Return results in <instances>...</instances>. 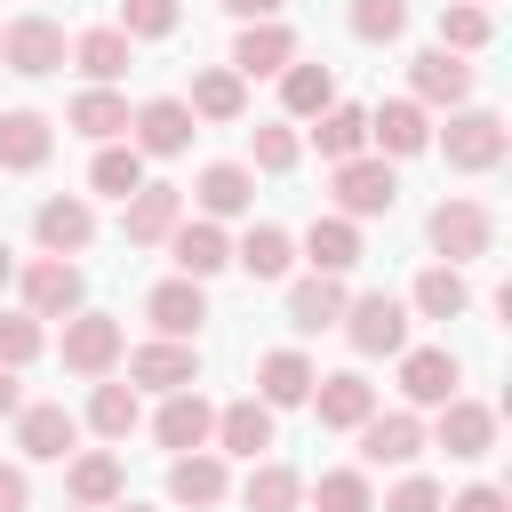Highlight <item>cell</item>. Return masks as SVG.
Wrapping results in <instances>:
<instances>
[{"label":"cell","mask_w":512,"mask_h":512,"mask_svg":"<svg viewBox=\"0 0 512 512\" xmlns=\"http://www.w3.org/2000/svg\"><path fill=\"white\" fill-rule=\"evenodd\" d=\"M160 248L176 256V272H184V280H216V272L232 264V232H224V224H208V216H184Z\"/></svg>","instance_id":"24"},{"label":"cell","mask_w":512,"mask_h":512,"mask_svg":"<svg viewBox=\"0 0 512 512\" xmlns=\"http://www.w3.org/2000/svg\"><path fill=\"white\" fill-rule=\"evenodd\" d=\"M24 408V384H16V368H0V416H16Z\"/></svg>","instance_id":"50"},{"label":"cell","mask_w":512,"mask_h":512,"mask_svg":"<svg viewBox=\"0 0 512 512\" xmlns=\"http://www.w3.org/2000/svg\"><path fill=\"white\" fill-rule=\"evenodd\" d=\"M344 304H352L344 272H312V280H296V288H288V328H296V336H320V328H336V320H344Z\"/></svg>","instance_id":"28"},{"label":"cell","mask_w":512,"mask_h":512,"mask_svg":"<svg viewBox=\"0 0 512 512\" xmlns=\"http://www.w3.org/2000/svg\"><path fill=\"white\" fill-rule=\"evenodd\" d=\"M16 288H24V312H32V320H72V312L88 304V280H80L72 256H32V264L16 272Z\"/></svg>","instance_id":"6"},{"label":"cell","mask_w":512,"mask_h":512,"mask_svg":"<svg viewBox=\"0 0 512 512\" xmlns=\"http://www.w3.org/2000/svg\"><path fill=\"white\" fill-rule=\"evenodd\" d=\"M368 144H376L384 160H416V152H432V112H424L416 96L376 104V112H368Z\"/></svg>","instance_id":"18"},{"label":"cell","mask_w":512,"mask_h":512,"mask_svg":"<svg viewBox=\"0 0 512 512\" xmlns=\"http://www.w3.org/2000/svg\"><path fill=\"white\" fill-rule=\"evenodd\" d=\"M104 512H152V504H128V496H120V504H104Z\"/></svg>","instance_id":"53"},{"label":"cell","mask_w":512,"mask_h":512,"mask_svg":"<svg viewBox=\"0 0 512 512\" xmlns=\"http://www.w3.org/2000/svg\"><path fill=\"white\" fill-rule=\"evenodd\" d=\"M56 352H64V368H72V376H88V384H96V376H112V368H120L128 328H120L112 312H88V304H80V312L64 320V344H56Z\"/></svg>","instance_id":"5"},{"label":"cell","mask_w":512,"mask_h":512,"mask_svg":"<svg viewBox=\"0 0 512 512\" xmlns=\"http://www.w3.org/2000/svg\"><path fill=\"white\" fill-rule=\"evenodd\" d=\"M424 440H440V448H448L456 464H480V456L496 448V408H488V400H464V392H456V400H440V424H432Z\"/></svg>","instance_id":"16"},{"label":"cell","mask_w":512,"mask_h":512,"mask_svg":"<svg viewBox=\"0 0 512 512\" xmlns=\"http://www.w3.org/2000/svg\"><path fill=\"white\" fill-rule=\"evenodd\" d=\"M408 312H416V320H464V312H472L464 264H424L416 288H408Z\"/></svg>","instance_id":"30"},{"label":"cell","mask_w":512,"mask_h":512,"mask_svg":"<svg viewBox=\"0 0 512 512\" xmlns=\"http://www.w3.org/2000/svg\"><path fill=\"white\" fill-rule=\"evenodd\" d=\"M232 264H240L248 280H288V264H296V240H288L280 224H248V232L232 240Z\"/></svg>","instance_id":"34"},{"label":"cell","mask_w":512,"mask_h":512,"mask_svg":"<svg viewBox=\"0 0 512 512\" xmlns=\"http://www.w3.org/2000/svg\"><path fill=\"white\" fill-rule=\"evenodd\" d=\"M312 376H320V368H312L296 344H280V352H264V360H256V400H264V408H304Z\"/></svg>","instance_id":"31"},{"label":"cell","mask_w":512,"mask_h":512,"mask_svg":"<svg viewBox=\"0 0 512 512\" xmlns=\"http://www.w3.org/2000/svg\"><path fill=\"white\" fill-rule=\"evenodd\" d=\"M176 16H184L176 0H120V32H128V40H168Z\"/></svg>","instance_id":"46"},{"label":"cell","mask_w":512,"mask_h":512,"mask_svg":"<svg viewBox=\"0 0 512 512\" xmlns=\"http://www.w3.org/2000/svg\"><path fill=\"white\" fill-rule=\"evenodd\" d=\"M392 360H400L408 408H440V400H456V384H464V360H456L448 344H400Z\"/></svg>","instance_id":"11"},{"label":"cell","mask_w":512,"mask_h":512,"mask_svg":"<svg viewBox=\"0 0 512 512\" xmlns=\"http://www.w3.org/2000/svg\"><path fill=\"white\" fill-rule=\"evenodd\" d=\"M224 8H232L240 24H256V16H280V0H224Z\"/></svg>","instance_id":"51"},{"label":"cell","mask_w":512,"mask_h":512,"mask_svg":"<svg viewBox=\"0 0 512 512\" xmlns=\"http://www.w3.org/2000/svg\"><path fill=\"white\" fill-rule=\"evenodd\" d=\"M64 512H80V504H64Z\"/></svg>","instance_id":"54"},{"label":"cell","mask_w":512,"mask_h":512,"mask_svg":"<svg viewBox=\"0 0 512 512\" xmlns=\"http://www.w3.org/2000/svg\"><path fill=\"white\" fill-rule=\"evenodd\" d=\"M192 200H200L208 224H232V216H248V200H256V168H248V160H208V168L192 176Z\"/></svg>","instance_id":"23"},{"label":"cell","mask_w":512,"mask_h":512,"mask_svg":"<svg viewBox=\"0 0 512 512\" xmlns=\"http://www.w3.org/2000/svg\"><path fill=\"white\" fill-rule=\"evenodd\" d=\"M304 496H312V512H376V480H368V464H336V472H320Z\"/></svg>","instance_id":"39"},{"label":"cell","mask_w":512,"mask_h":512,"mask_svg":"<svg viewBox=\"0 0 512 512\" xmlns=\"http://www.w3.org/2000/svg\"><path fill=\"white\" fill-rule=\"evenodd\" d=\"M72 64L88 72V88H112V80L136 64V40H128L120 24H96V32H80V40H72Z\"/></svg>","instance_id":"32"},{"label":"cell","mask_w":512,"mask_h":512,"mask_svg":"<svg viewBox=\"0 0 512 512\" xmlns=\"http://www.w3.org/2000/svg\"><path fill=\"white\" fill-rule=\"evenodd\" d=\"M192 104L184 96H152V104H136L128 112V144L144 152V160H176V152H192Z\"/></svg>","instance_id":"10"},{"label":"cell","mask_w":512,"mask_h":512,"mask_svg":"<svg viewBox=\"0 0 512 512\" xmlns=\"http://www.w3.org/2000/svg\"><path fill=\"white\" fill-rule=\"evenodd\" d=\"M208 448H216V456H248V464H256V456L272 448V408H264L256 392H248V400H224V408H216Z\"/></svg>","instance_id":"26"},{"label":"cell","mask_w":512,"mask_h":512,"mask_svg":"<svg viewBox=\"0 0 512 512\" xmlns=\"http://www.w3.org/2000/svg\"><path fill=\"white\" fill-rule=\"evenodd\" d=\"M64 56H72V48H64V24H56V16L32 8V16H8V24H0V64H8V72L48 80Z\"/></svg>","instance_id":"7"},{"label":"cell","mask_w":512,"mask_h":512,"mask_svg":"<svg viewBox=\"0 0 512 512\" xmlns=\"http://www.w3.org/2000/svg\"><path fill=\"white\" fill-rule=\"evenodd\" d=\"M312 416H320V432H360L368 416H376V384L360 376V368H336V376H312Z\"/></svg>","instance_id":"15"},{"label":"cell","mask_w":512,"mask_h":512,"mask_svg":"<svg viewBox=\"0 0 512 512\" xmlns=\"http://www.w3.org/2000/svg\"><path fill=\"white\" fill-rule=\"evenodd\" d=\"M208 432H216V408H208V392H200V384H184V392H160L152 440H160L168 456H184V448H208Z\"/></svg>","instance_id":"19"},{"label":"cell","mask_w":512,"mask_h":512,"mask_svg":"<svg viewBox=\"0 0 512 512\" xmlns=\"http://www.w3.org/2000/svg\"><path fill=\"white\" fill-rule=\"evenodd\" d=\"M424 456V416L416 408H376L368 424H360V464H416Z\"/></svg>","instance_id":"20"},{"label":"cell","mask_w":512,"mask_h":512,"mask_svg":"<svg viewBox=\"0 0 512 512\" xmlns=\"http://www.w3.org/2000/svg\"><path fill=\"white\" fill-rule=\"evenodd\" d=\"M488 40H496V16H488L480 0H448V8H440V48H448V56H480Z\"/></svg>","instance_id":"42"},{"label":"cell","mask_w":512,"mask_h":512,"mask_svg":"<svg viewBox=\"0 0 512 512\" xmlns=\"http://www.w3.org/2000/svg\"><path fill=\"white\" fill-rule=\"evenodd\" d=\"M224 496H232V472H224L216 448H184V456H168V504H184V512H216Z\"/></svg>","instance_id":"17"},{"label":"cell","mask_w":512,"mask_h":512,"mask_svg":"<svg viewBox=\"0 0 512 512\" xmlns=\"http://www.w3.org/2000/svg\"><path fill=\"white\" fill-rule=\"evenodd\" d=\"M424 240H432V256L440 264H472V256H488L496 248V216L480 208V200H440L432 216H424Z\"/></svg>","instance_id":"3"},{"label":"cell","mask_w":512,"mask_h":512,"mask_svg":"<svg viewBox=\"0 0 512 512\" xmlns=\"http://www.w3.org/2000/svg\"><path fill=\"white\" fill-rule=\"evenodd\" d=\"M176 224H184V192H176V184H152V176H144V184L120 200V240H128V248H160Z\"/></svg>","instance_id":"12"},{"label":"cell","mask_w":512,"mask_h":512,"mask_svg":"<svg viewBox=\"0 0 512 512\" xmlns=\"http://www.w3.org/2000/svg\"><path fill=\"white\" fill-rule=\"evenodd\" d=\"M280 104H288V120L328 112V104H336V72H328V64H280Z\"/></svg>","instance_id":"40"},{"label":"cell","mask_w":512,"mask_h":512,"mask_svg":"<svg viewBox=\"0 0 512 512\" xmlns=\"http://www.w3.org/2000/svg\"><path fill=\"white\" fill-rule=\"evenodd\" d=\"M304 264L312 272H352L360 264V224L352 216H312L304 224Z\"/></svg>","instance_id":"33"},{"label":"cell","mask_w":512,"mask_h":512,"mask_svg":"<svg viewBox=\"0 0 512 512\" xmlns=\"http://www.w3.org/2000/svg\"><path fill=\"white\" fill-rule=\"evenodd\" d=\"M120 360H128V384L136 392H184V384H200V352L184 336H152V344L120 352Z\"/></svg>","instance_id":"14"},{"label":"cell","mask_w":512,"mask_h":512,"mask_svg":"<svg viewBox=\"0 0 512 512\" xmlns=\"http://www.w3.org/2000/svg\"><path fill=\"white\" fill-rule=\"evenodd\" d=\"M8 280H16V248L0 240V288H8Z\"/></svg>","instance_id":"52"},{"label":"cell","mask_w":512,"mask_h":512,"mask_svg":"<svg viewBox=\"0 0 512 512\" xmlns=\"http://www.w3.org/2000/svg\"><path fill=\"white\" fill-rule=\"evenodd\" d=\"M304 160V136H296V120H256L248 128V168H264V176H288Z\"/></svg>","instance_id":"43"},{"label":"cell","mask_w":512,"mask_h":512,"mask_svg":"<svg viewBox=\"0 0 512 512\" xmlns=\"http://www.w3.org/2000/svg\"><path fill=\"white\" fill-rule=\"evenodd\" d=\"M32 240H40V256H80V248L96 240L88 192H48V200L32 208Z\"/></svg>","instance_id":"13"},{"label":"cell","mask_w":512,"mask_h":512,"mask_svg":"<svg viewBox=\"0 0 512 512\" xmlns=\"http://www.w3.org/2000/svg\"><path fill=\"white\" fill-rule=\"evenodd\" d=\"M192 120H216V128H232V120H248V80L232 72V64H208V72H192Z\"/></svg>","instance_id":"29"},{"label":"cell","mask_w":512,"mask_h":512,"mask_svg":"<svg viewBox=\"0 0 512 512\" xmlns=\"http://www.w3.org/2000/svg\"><path fill=\"white\" fill-rule=\"evenodd\" d=\"M136 424H144V392L96 376V392H88V432H96V440H128Z\"/></svg>","instance_id":"35"},{"label":"cell","mask_w":512,"mask_h":512,"mask_svg":"<svg viewBox=\"0 0 512 512\" xmlns=\"http://www.w3.org/2000/svg\"><path fill=\"white\" fill-rule=\"evenodd\" d=\"M440 496H448V488H440L432 472H408V480H392V488H384V504H376V512H440Z\"/></svg>","instance_id":"47"},{"label":"cell","mask_w":512,"mask_h":512,"mask_svg":"<svg viewBox=\"0 0 512 512\" xmlns=\"http://www.w3.org/2000/svg\"><path fill=\"white\" fill-rule=\"evenodd\" d=\"M136 184H144V152H136V144H120V136H112V144H96V160H88V192L128 200Z\"/></svg>","instance_id":"41"},{"label":"cell","mask_w":512,"mask_h":512,"mask_svg":"<svg viewBox=\"0 0 512 512\" xmlns=\"http://www.w3.org/2000/svg\"><path fill=\"white\" fill-rule=\"evenodd\" d=\"M344 24H352V40L392 48V40L408 32V0H352V8H344Z\"/></svg>","instance_id":"44"},{"label":"cell","mask_w":512,"mask_h":512,"mask_svg":"<svg viewBox=\"0 0 512 512\" xmlns=\"http://www.w3.org/2000/svg\"><path fill=\"white\" fill-rule=\"evenodd\" d=\"M440 512H512V504H504V488H488V480H472L464 496H440Z\"/></svg>","instance_id":"48"},{"label":"cell","mask_w":512,"mask_h":512,"mask_svg":"<svg viewBox=\"0 0 512 512\" xmlns=\"http://www.w3.org/2000/svg\"><path fill=\"white\" fill-rule=\"evenodd\" d=\"M240 504H248V512H296V504H304V472H288V464L256 456V464H248V480H240Z\"/></svg>","instance_id":"36"},{"label":"cell","mask_w":512,"mask_h":512,"mask_svg":"<svg viewBox=\"0 0 512 512\" xmlns=\"http://www.w3.org/2000/svg\"><path fill=\"white\" fill-rule=\"evenodd\" d=\"M144 320H152L160 336H184V344H192V336H200V320H208V280H184V272H176V280H160V288L144 296Z\"/></svg>","instance_id":"25"},{"label":"cell","mask_w":512,"mask_h":512,"mask_svg":"<svg viewBox=\"0 0 512 512\" xmlns=\"http://www.w3.org/2000/svg\"><path fill=\"white\" fill-rule=\"evenodd\" d=\"M312 144H320L328 168L352 160V152H368V112H360V104H328V112H312Z\"/></svg>","instance_id":"38"},{"label":"cell","mask_w":512,"mask_h":512,"mask_svg":"<svg viewBox=\"0 0 512 512\" xmlns=\"http://www.w3.org/2000/svg\"><path fill=\"white\" fill-rule=\"evenodd\" d=\"M408 96H416L424 112H456V104H472V64L432 40V48L408 56Z\"/></svg>","instance_id":"9"},{"label":"cell","mask_w":512,"mask_h":512,"mask_svg":"<svg viewBox=\"0 0 512 512\" xmlns=\"http://www.w3.org/2000/svg\"><path fill=\"white\" fill-rule=\"evenodd\" d=\"M48 352V320L32 312H0V368H32Z\"/></svg>","instance_id":"45"},{"label":"cell","mask_w":512,"mask_h":512,"mask_svg":"<svg viewBox=\"0 0 512 512\" xmlns=\"http://www.w3.org/2000/svg\"><path fill=\"white\" fill-rule=\"evenodd\" d=\"M480 8H488V0H480Z\"/></svg>","instance_id":"55"},{"label":"cell","mask_w":512,"mask_h":512,"mask_svg":"<svg viewBox=\"0 0 512 512\" xmlns=\"http://www.w3.org/2000/svg\"><path fill=\"white\" fill-rule=\"evenodd\" d=\"M328 192H336V216L368 224V216H392V200H400V176H392V160H384V152H352V160H336Z\"/></svg>","instance_id":"2"},{"label":"cell","mask_w":512,"mask_h":512,"mask_svg":"<svg viewBox=\"0 0 512 512\" xmlns=\"http://www.w3.org/2000/svg\"><path fill=\"white\" fill-rule=\"evenodd\" d=\"M280 64H296V32H288L280 16L240 24V40H232V72H240V80H280Z\"/></svg>","instance_id":"22"},{"label":"cell","mask_w":512,"mask_h":512,"mask_svg":"<svg viewBox=\"0 0 512 512\" xmlns=\"http://www.w3.org/2000/svg\"><path fill=\"white\" fill-rule=\"evenodd\" d=\"M432 144H440V160H448L456 176H488V168H504L512 128H504V112H488V104H456Z\"/></svg>","instance_id":"1"},{"label":"cell","mask_w":512,"mask_h":512,"mask_svg":"<svg viewBox=\"0 0 512 512\" xmlns=\"http://www.w3.org/2000/svg\"><path fill=\"white\" fill-rule=\"evenodd\" d=\"M64 496H72L80 512H104V504L128 496V464H120L112 448H88V456L72 448V456H64Z\"/></svg>","instance_id":"21"},{"label":"cell","mask_w":512,"mask_h":512,"mask_svg":"<svg viewBox=\"0 0 512 512\" xmlns=\"http://www.w3.org/2000/svg\"><path fill=\"white\" fill-rule=\"evenodd\" d=\"M344 344L360 352V360H392L400 344H408V304L400 296H384V288H368V296H352L344 304Z\"/></svg>","instance_id":"4"},{"label":"cell","mask_w":512,"mask_h":512,"mask_svg":"<svg viewBox=\"0 0 512 512\" xmlns=\"http://www.w3.org/2000/svg\"><path fill=\"white\" fill-rule=\"evenodd\" d=\"M64 120H72L88 144H112V136H128V96H120V88H80Z\"/></svg>","instance_id":"37"},{"label":"cell","mask_w":512,"mask_h":512,"mask_svg":"<svg viewBox=\"0 0 512 512\" xmlns=\"http://www.w3.org/2000/svg\"><path fill=\"white\" fill-rule=\"evenodd\" d=\"M48 152H56V120L48 112H32V104L0 112V168L32 176V168H48Z\"/></svg>","instance_id":"27"},{"label":"cell","mask_w":512,"mask_h":512,"mask_svg":"<svg viewBox=\"0 0 512 512\" xmlns=\"http://www.w3.org/2000/svg\"><path fill=\"white\" fill-rule=\"evenodd\" d=\"M32 504V472L24 464H0V512H24Z\"/></svg>","instance_id":"49"},{"label":"cell","mask_w":512,"mask_h":512,"mask_svg":"<svg viewBox=\"0 0 512 512\" xmlns=\"http://www.w3.org/2000/svg\"><path fill=\"white\" fill-rule=\"evenodd\" d=\"M80 448V416L64 400H24L16 408V456L24 464H64Z\"/></svg>","instance_id":"8"}]
</instances>
